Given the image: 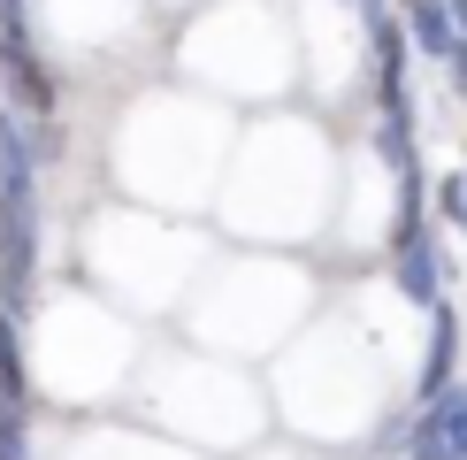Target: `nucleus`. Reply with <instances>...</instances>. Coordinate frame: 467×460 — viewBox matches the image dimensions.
I'll list each match as a JSON object with an SVG mask.
<instances>
[{"label":"nucleus","mask_w":467,"mask_h":460,"mask_svg":"<svg viewBox=\"0 0 467 460\" xmlns=\"http://www.w3.org/2000/svg\"><path fill=\"white\" fill-rule=\"evenodd\" d=\"M31 146L16 115L0 108V315L31 307V254H38V192H31Z\"/></svg>","instance_id":"obj_1"},{"label":"nucleus","mask_w":467,"mask_h":460,"mask_svg":"<svg viewBox=\"0 0 467 460\" xmlns=\"http://www.w3.org/2000/svg\"><path fill=\"white\" fill-rule=\"evenodd\" d=\"M391 277H399V292L414 307H444V254L430 246V230H421V238H399Z\"/></svg>","instance_id":"obj_2"},{"label":"nucleus","mask_w":467,"mask_h":460,"mask_svg":"<svg viewBox=\"0 0 467 460\" xmlns=\"http://www.w3.org/2000/svg\"><path fill=\"white\" fill-rule=\"evenodd\" d=\"M406 31H414V47L430 54V62H452L467 47V31L452 24V0H406Z\"/></svg>","instance_id":"obj_3"},{"label":"nucleus","mask_w":467,"mask_h":460,"mask_svg":"<svg viewBox=\"0 0 467 460\" xmlns=\"http://www.w3.org/2000/svg\"><path fill=\"white\" fill-rule=\"evenodd\" d=\"M437 315V330H430V361H421V383H414V399L430 407L437 392H452V353H460V322H452V307H430Z\"/></svg>","instance_id":"obj_4"},{"label":"nucleus","mask_w":467,"mask_h":460,"mask_svg":"<svg viewBox=\"0 0 467 460\" xmlns=\"http://www.w3.org/2000/svg\"><path fill=\"white\" fill-rule=\"evenodd\" d=\"M0 399H8V407H31V383H24V345H16V315H0Z\"/></svg>","instance_id":"obj_5"},{"label":"nucleus","mask_w":467,"mask_h":460,"mask_svg":"<svg viewBox=\"0 0 467 460\" xmlns=\"http://www.w3.org/2000/svg\"><path fill=\"white\" fill-rule=\"evenodd\" d=\"M430 414H437L444 445H452V453L467 460V392H460V383H452V392H437V399H430Z\"/></svg>","instance_id":"obj_6"},{"label":"nucleus","mask_w":467,"mask_h":460,"mask_svg":"<svg viewBox=\"0 0 467 460\" xmlns=\"http://www.w3.org/2000/svg\"><path fill=\"white\" fill-rule=\"evenodd\" d=\"M406 460H460L452 445H444V430H437V414L421 407L414 414V430H406Z\"/></svg>","instance_id":"obj_7"},{"label":"nucleus","mask_w":467,"mask_h":460,"mask_svg":"<svg viewBox=\"0 0 467 460\" xmlns=\"http://www.w3.org/2000/svg\"><path fill=\"white\" fill-rule=\"evenodd\" d=\"M0 460H31V422H24V407H8V399H0Z\"/></svg>","instance_id":"obj_8"},{"label":"nucleus","mask_w":467,"mask_h":460,"mask_svg":"<svg viewBox=\"0 0 467 460\" xmlns=\"http://www.w3.org/2000/svg\"><path fill=\"white\" fill-rule=\"evenodd\" d=\"M444 215L467 230V177H444Z\"/></svg>","instance_id":"obj_9"},{"label":"nucleus","mask_w":467,"mask_h":460,"mask_svg":"<svg viewBox=\"0 0 467 460\" xmlns=\"http://www.w3.org/2000/svg\"><path fill=\"white\" fill-rule=\"evenodd\" d=\"M452 85H460V92H467V47H460V54H452Z\"/></svg>","instance_id":"obj_10"},{"label":"nucleus","mask_w":467,"mask_h":460,"mask_svg":"<svg viewBox=\"0 0 467 460\" xmlns=\"http://www.w3.org/2000/svg\"><path fill=\"white\" fill-rule=\"evenodd\" d=\"M452 24H460V31H467V0H452Z\"/></svg>","instance_id":"obj_11"}]
</instances>
